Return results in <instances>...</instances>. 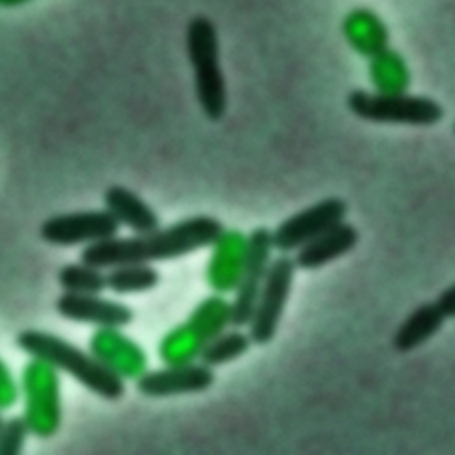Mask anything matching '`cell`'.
Instances as JSON below:
<instances>
[{
    "instance_id": "e0dca14e",
    "label": "cell",
    "mask_w": 455,
    "mask_h": 455,
    "mask_svg": "<svg viewBox=\"0 0 455 455\" xmlns=\"http://www.w3.org/2000/svg\"><path fill=\"white\" fill-rule=\"evenodd\" d=\"M103 203L117 224L130 228L133 233H149L160 228L156 212L137 192L123 185H110L103 194Z\"/></svg>"
},
{
    "instance_id": "30bf717a",
    "label": "cell",
    "mask_w": 455,
    "mask_h": 455,
    "mask_svg": "<svg viewBox=\"0 0 455 455\" xmlns=\"http://www.w3.org/2000/svg\"><path fill=\"white\" fill-rule=\"evenodd\" d=\"M347 204L339 197H325L284 219L272 233V245L281 254L297 251L325 229L341 222Z\"/></svg>"
},
{
    "instance_id": "83f0119b",
    "label": "cell",
    "mask_w": 455,
    "mask_h": 455,
    "mask_svg": "<svg viewBox=\"0 0 455 455\" xmlns=\"http://www.w3.org/2000/svg\"><path fill=\"white\" fill-rule=\"evenodd\" d=\"M453 132H455V123H453Z\"/></svg>"
},
{
    "instance_id": "52a82bcc",
    "label": "cell",
    "mask_w": 455,
    "mask_h": 455,
    "mask_svg": "<svg viewBox=\"0 0 455 455\" xmlns=\"http://www.w3.org/2000/svg\"><path fill=\"white\" fill-rule=\"evenodd\" d=\"M295 268L297 265L293 258L286 254L270 261L254 311L247 323L252 343L267 345L274 339L291 291Z\"/></svg>"
},
{
    "instance_id": "ac0fdd59",
    "label": "cell",
    "mask_w": 455,
    "mask_h": 455,
    "mask_svg": "<svg viewBox=\"0 0 455 455\" xmlns=\"http://www.w3.org/2000/svg\"><path fill=\"white\" fill-rule=\"evenodd\" d=\"M446 316L437 302H423L414 307L393 334V347L398 352H411L428 341L444 323Z\"/></svg>"
},
{
    "instance_id": "4fadbf2b",
    "label": "cell",
    "mask_w": 455,
    "mask_h": 455,
    "mask_svg": "<svg viewBox=\"0 0 455 455\" xmlns=\"http://www.w3.org/2000/svg\"><path fill=\"white\" fill-rule=\"evenodd\" d=\"M247 235L240 229H222L212 242L206 265V283L213 293H229L236 288L247 259Z\"/></svg>"
},
{
    "instance_id": "603a6c76",
    "label": "cell",
    "mask_w": 455,
    "mask_h": 455,
    "mask_svg": "<svg viewBox=\"0 0 455 455\" xmlns=\"http://www.w3.org/2000/svg\"><path fill=\"white\" fill-rule=\"evenodd\" d=\"M28 427L21 416L4 419L0 428V455H18L25 448Z\"/></svg>"
},
{
    "instance_id": "d6986e66",
    "label": "cell",
    "mask_w": 455,
    "mask_h": 455,
    "mask_svg": "<svg viewBox=\"0 0 455 455\" xmlns=\"http://www.w3.org/2000/svg\"><path fill=\"white\" fill-rule=\"evenodd\" d=\"M368 75L375 92L380 94H402L411 85V71L403 55L389 46L370 57Z\"/></svg>"
},
{
    "instance_id": "7a4b0ae2",
    "label": "cell",
    "mask_w": 455,
    "mask_h": 455,
    "mask_svg": "<svg viewBox=\"0 0 455 455\" xmlns=\"http://www.w3.org/2000/svg\"><path fill=\"white\" fill-rule=\"evenodd\" d=\"M20 350L30 357L43 359L76 379L91 393L103 400H119L124 391V380L105 368L91 352L82 350L62 336L41 329H25L16 336Z\"/></svg>"
},
{
    "instance_id": "3957f363",
    "label": "cell",
    "mask_w": 455,
    "mask_h": 455,
    "mask_svg": "<svg viewBox=\"0 0 455 455\" xmlns=\"http://www.w3.org/2000/svg\"><path fill=\"white\" fill-rule=\"evenodd\" d=\"M185 46L194 69L197 103L210 121H220L228 108L226 78L219 62V36L213 21L203 14L187 23Z\"/></svg>"
},
{
    "instance_id": "44dd1931",
    "label": "cell",
    "mask_w": 455,
    "mask_h": 455,
    "mask_svg": "<svg viewBox=\"0 0 455 455\" xmlns=\"http://www.w3.org/2000/svg\"><path fill=\"white\" fill-rule=\"evenodd\" d=\"M252 339L249 336V332H243L242 329H231V331H222L220 334H217L199 354V361L210 368L226 364L229 361L238 359L240 355H243L249 347H251Z\"/></svg>"
},
{
    "instance_id": "2e32d148",
    "label": "cell",
    "mask_w": 455,
    "mask_h": 455,
    "mask_svg": "<svg viewBox=\"0 0 455 455\" xmlns=\"http://www.w3.org/2000/svg\"><path fill=\"white\" fill-rule=\"evenodd\" d=\"M341 32L350 48L368 59L389 46V30L386 23L368 7L352 9L343 18Z\"/></svg>"
},
{
    "instance_id": "cb8c5ba5",
    "label": "cell",
    "mask_w": 455,
    "mask_h": 455,
    "mask_svg": "<svg viewBox=\"0 0 455 455\" xmlns=\"http://www.w3.org/2000/svg\"><path fill=\"white\" fill-rule=\"evenodd\" d=\"M20 398V384L16 382L9 364L0 357V412L9 411Z\"/></svg>"
},
{
    "instance_id": "484cf974",
    "label": "cell",
    "mask_w": 455,
    "mask_h": 455,
    "mask_svg": "<svg viewBox=\"0 0 455 455\" xmlns=\"http://www.w3.org/2000/svg\"><path fill=\"white\" fill-rule=\"evenodd\" d=\"M27 2H30V0H0V7H18Z\"/></svg>"
},
{
    "instance_id": "8992f818",
    "label": "cell",
    "mask_w": 455,
    "mask_h": 455,
    "mask_svg": "<svg viewBox=\"0 0 455 455\" xmlns=\"http://www.w3.org/2000/svg\"><path fill=\"white\" fill-rule=\"evenodd\" d=\"M347 107L354 116L373 123L434 126L444 116L443 107L435 100L407 92L380 94L354 89L347 96Z\"/></svg>"
},
{
    "instance_id": "4316f807",
    "label": "cell",
    "mask_w": 455,
    "mask_h": 455,
    "mask_svg": "<svg viewBox=\"0 0 455 455\" xmlns=\"http://www.w3.org/2000/svg\"><path fill=\"white\" fill-rule=\"evenodd\" d=\"M2 423H4V418H2V412H0V428H2Z\"/></svg>"
},
{
    "instance_id": "d4e9b609",
    "label": "cell",
    "mask_w": 455,
    "mask_h": 455,
    "mask_svg": "<svg viewBox=\"0 0 455 455\" xmlns=\"http://www.w3.org/2000/svg\"><path fill=\"white\" fill-rule=\"evenodd\" d=\"M435 302L446 318H455V283L444 288Z\"/></svg>"
},
{
    "instance_id": "7c38bea8",
    "label": "cell",
    "mask_w": 455,
    "mask_h": 455,
    "mask_svg": "<svg viewBox=\"0 0 455 455\" xmlns=\"http://www.w3.org/2000/svg\"><path fill=\"white\" fill-rule=\"evenodd\" d=\"M89 352L123 380H135L148 370L146 350L121 327H98L89 338Z\"/></svg>"
},
{
    "instance_id": "ffe728a7",
    "label": "cell",
    "mask_w": 455,
    "mask_h": 455,
    "mask_svg": "<svg viewBox=\"0 0 455 455\" xmlns=\"http://www.w3.org/2000/svg\"><path fill=\"white\" fill-rule=\"evenodd\" d=\"M105 279L107 290L117 295H128L153 290L160 281V274L149 263H123L110 267Z\"/></svg>"
},
{
    "instance_id": "8fae6325",
    "label": "cell",
    "mask_w": 455,
    "mask_h": 455,
    "mask_svg": "<svg viewBox=\"0 0 455 455\" xmlns=\"http://www.w3.org/2000/svg\"><path fill=\"white\" fill-rule=\"evenodd\" d=\"M213 382V370L201 361H192L146 370L139 379H135V389L146 398H169L206 391L208 387H212Z\"/></svg>"
},
{
    "instance_id": "277c9868",
    "label": "cell",
    "mask_w": 455,
    "mask_h": 455,
    "mask_svg": "<svg viewBox=\"0 0 455 455\" xmlns=\"http://www.w3.org/2000/svg\"><path fill=\"white\" fill-rule=\"evenodd\" d=\"M233 325L231 302L213 293L204 297L185 322L165 332L158 343V357L164 364H183L199 359L201 350L222 331Z\"/></svg>"
},
{
    "instance_id": "6da1fadb",
    "label": "cell",
    "mask_w": 455,
    "mask_h": 455,
    "mask_svg": "<svg viewBox=\"0 0 455 455\" xmlns=\"http://www.w3.org/2000/svg\"><path fill=\"white\" fill-rule=\"evenodd\" d=\"M224 229L222 222L212 215H194L167 228L133 236L117 235L101 242L89 243L80 252V261L98 268H110L123 263H151L185 256L217 238Z\"/></svg>"
},
{
    "instance_id": "9c48e42d",
    "label": "cell",
    "mask_w": 455,
    "mask_h": 455,
    "mask_svg": "<svg viewBox=\"0 0 455 455\" xmlns=\"http://www.w3.org/2000/svg\"><path fill=\"white\" fill-rule=\"evenodd\" d=\"M247 259L240 281L236 284L235 299L231 300V320L235 327H245L254 311L258 295L261 291L267 270L272 261V233L267 228H256L247 236Z\"/></svg>"
},
{
    "instance_id": "9a60e30c",
    "label": "cell",
    "mask_w": 455,
    "mask_h": 455,
    "mask_svg": "<svg viewBox=\"0 0 455 455\" xmlns=\"http://www.w3.org/2000/svg\"><path fill=\"white\" fill-rule=\"evenodd\" d=\"M357 240L359 231L352 224L341 220L332 228L325 229L323 233H320L318 236H315L313 240H309L307 243H304L302 247H299L295 251L293 261L297 268L316 270L331 263L332 259L350 252L355 247Z\"/></svg>"
},
{
    "instance_id": "5b68a950",
    "label": "cell",
    "mask_w": 455,
    "mask_h": 455,
    "mask_svg": "<svg viewBox=\"0 0 455 455\" xmlns=\"http://www.w3.org/2000/svg\"><path fill=\"white\" fill-rule=\"evenodd\" d=\"M20 396L23 398V421L39 439L53 437L62 423V395L59 370L50 363L30 357L21 370Z\"/></svg>"
},
{
    "instance_id": "ba28073f",
    "label": "cell",
    "mask_w": 455,
    "mask_h": 455,
    "mask_svg": "<svg viewBox=\"0 0 455 455\" xmlns=\"http://www.w3.org/2000/svg\"><path fill=\"white\" fill-rule=\"evenodd\" d=\"M117 220L107 210H85L57 213L44 219L39 226V236L50 245L71 247L78 243H94L116 236Z\"/></svg>"
},
{
    "instance_id": "7402d4cb",
    "label": "cell",
    "mask_w": 455,
    "mask_h": 455,
    "mask_svg": "<svg viewBox=\"0 0 455 455\" xmlns=\"http://www.w3.org/2000/svg\"><path fill=\"white\" fill-rule=\"evenodd\" d=\"M57 281L69 293H101L107 290V279L101 268L85 261L62 265L57 272Z\"/></svg>"
},
{
    "instance_id": "5bb4252c",
    "label": "cell",
    "mask_w": 455,
    "mask_h": 455,
    "mask_svg": "<svg viewBox=\"0 0 455 455\" xmlns=\"http://www.w3.org/2000/svg\"><path fill=\"white\" fill-rule=\"evenodd\" d=\"M55 311L66 320L96 327H124L133 320L130 306L100 293L62 291L55 300Z\"/></svg>"
}]
</instances>
